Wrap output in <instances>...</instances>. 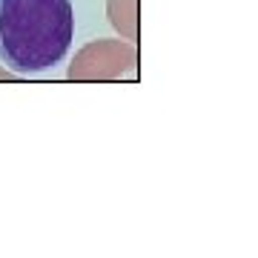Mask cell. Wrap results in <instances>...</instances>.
<instances>
[{
	"mask_svg": "<svg viewBox=\"0 0 258 258\" xmlns=\"http://www.w3.org/2000/svg\"><path fill=\"white\" fill-rule=\"evenodd\" d=\"M75 37L69 0H0V60L18 75L60 63Z\"/></svg>",
	"mask_w": 258,
	"mask_h": 258,
	"instance_id": "6da1fadb",
	"label": "cell"
},
{
	"mask_svg": "<svg viewBox=\"0 0 258 258\" xmlns=\"http://www.w3.org/2000/svg\"><path fill=\"white\" fill-rule=\"evenodd\" d=\"M138 49L132 40H92L75 55L66 78L81 83L95 81H135Z\"/></svg>",
	"mask_w": 258,
	"mask_h": 258,
	"instance_id": "7a4b0ae2",
	"label": "cell"
},
{
	"mask_svg": "<svg viewBox=\"0 0 258 258\" xmlns=\"http://www.w3.org/2000/svg\"><path fill=\"white\" fill-rule=\"evenodd\" d=\"M106 12L123 40H138V0H109Z\"/></svg>",
	"mask_w": 258,
	"mask_h": 258,
	"instance_id": "3957f363",
	"label": "cell"
},
{
	"mask_svg": "<svg viewBox=\"0 0 258 258\" xmlns=\"http://www.w3.org/2000/svg\"><path fill=\"white\" fill-rule=\"evenodd\" d=\"M0 78H6V81H12V78H15V75H9V72H0Z\"/></svg>",
	"mask_w": 258,
	"mask_h": 258,
	"instance_id": "277c9868",
	"label": "cell"
}]
</instances>
